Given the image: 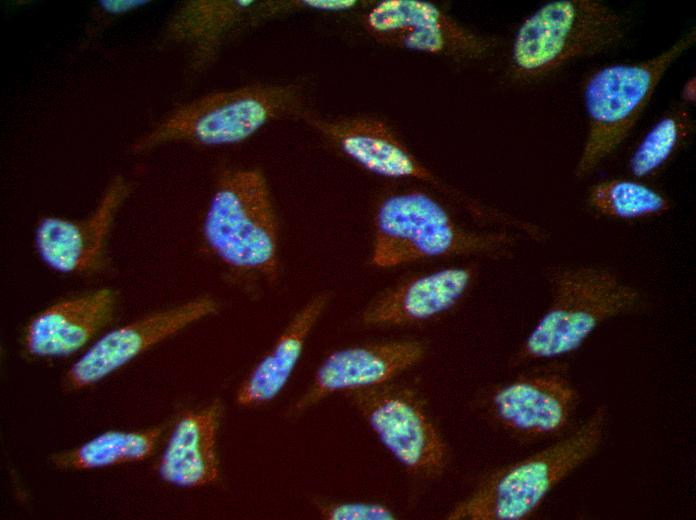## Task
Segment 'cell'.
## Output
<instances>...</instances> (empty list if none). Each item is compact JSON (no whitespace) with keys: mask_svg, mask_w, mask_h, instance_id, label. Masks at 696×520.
Returning a JSON list of instances; mask_svg holds the SVG:
<instances>
[{"mask_svg":"<svg viewBox=\"0 0 696 520\" xmlns=\"http://www.w3.org/2000/svg\"><path fill=\"white\" fill-rule=\"evenodd\" d=\"M695 42L693 27L652 58L605 65L589 75L583 87L586 135L575 178L590 176L625 141L665 73Z\"/></svg>","mask_w":696,"mask_h":520,"instance_id":"obj_1","label":"cell"},{"mask_svg":"<svg viewBox=\"0 0 696 520\" xmlns=\"http://www.w3.org/2000/svg\"><path fill=\"white\" fill-rule=\"evenodd\" d=\"M608 421L605 405L566 438L491 474L446 515L449 520H519L600 447Z\"/></svg>","mask_w":696,"mask_h":520,"instance_id":"obj_2","label":"cell"},{"mask_svg":"<svg viewBox=\"0 0 696 520\" xmlns=\"http://www.w3.org/2000/svg\"><path fill=\"white\" fill-rule=\"evenodd\" d=\"M547 276L551 303L523 343L521 360L573 352L603 322L633 311L641 302L635 287L603 267L556 265Z\"/></svg>","mask_w":696,"mask_h":520,"instance_id":"obj_3","label":"cell"},{"mask_svg":"<svg viewBox=\"0 0 696 520\" xmlns=\"http://www.w3.org/2000/svg\"><path fill=\"white\" fill-rule=\"evenodd\" d=\"M626 20L598 0H554L526 17L511 49L513 74L520 79L549 75L568 63L618 46Z\"/></svg>","mask_w":696,"mask_h":520,"instance_id":"obj_4","label":"cell"},{"mask_svg":"<svg viewBox=\"0 0 696 520\" xmlns=\"http://www.w3.org/2000/svg\"><path fill=\"white\" fill-rule=\"evenodd\" d=\"M299 103L293 85L254 84L210 93L174 109L133 147L142 152L172 141L241 142L268 122L294 113Z\"/></svg>","mask_w":696,"mask_h":520,"instance_id":"obj_5","label":"cell"},{"mask_svg":"<svg viewBox=\"0 0 696 520\" xmlns=\"http://www.w3.org/2000/svg\"><path fill=\"white\" fill-rule=\"evenodd\" d=\"M509 242L504 234L465 231L430 196L405 192L388 197L377 210L371 261L390 268L451 254L493 253Z\"/></svg>","mask_w":696,"mask_h":520,"instance_id":"obj_6","label":"cell"},{"mask_svg":"<svg viewBox=\"0 0 696 520\" xmlns=\"http://www.w3.org/2000/svg\"><path fill=\"white\" fill-rule=\"evenodd\" d=\"M204 236L231 267L277 276L276 222L268 187L256 170L225 174L211 199Z\"/></svg>","mask_w":696,"mask_h":520,"instance_id":"obj_7","label":"cell"},{"mask_svg":"<svg viewBox=\"0 0 696 520\" xmlns=\"http://www.w3.org/2000/svg\"><path fill=\"white\" fill-rule=\"evenodd\" d=\"M345 393L403 467L423 476L441 472L446 463L445 445L409 389L384 383Z\"/></svg>","mask_w":696,"mask_h":520,"instance_id":"obj_8","label":"cell"},{"mask_svg":"<svg viewBox=\"0 0 696 520\" xmlns=\"http://www.w3.org/2000/svg\"><path fill=\"white\" fill-rule=\"evenodd\" d=\"M368 33L377 41L414 51L480 59L496 40L467 28L435 5L420 0H385L364 16Z\"/></svg>","mask_w":696,"mask_h":520,"instance_id":"obj_9","label":"cell"},{"mask_svg":"<svg viewBox=\"0 0 696 520\" xmlns=\"http://www.w3.org/2000/svg\"><path fill=\"white\" fill-rule=\"evenodd\" d=\"M216 310L217 303L212 298L202 297L108 332L68 370L67 386L80 389L99 381L140 353Z\"/></svg>","mask_w":696,"mask_h":520,"instance_id":"obj_10","label":"cell"},{"mask_svg":"<svg viewBox=\"0 0 696 520\" xmlns=\"http://www.w3.org/2000/svg\"><path fill=\"white\" fill-rule=\"evenodd\" d=\"M425 346L415 340L391 341L331 353L317 369L313 383L296 404L305 410L336 392L377 386L417 364Z\"/></svg>","mask_w":696,"mask_h":520,"instance_id":"obj_11","label":"cell"},{"mask_svg":"<svg viewBox=\"0 0 696 520\" xmlns=\"http://www.w3.org/2000/svg\"><path fill=\"white\" fill-rule=\"evenodd\" d=\"M126 193L125 181L116 177L87 219H42L35 232V247L41 259L61 273L84 272L96 266L102 257L115 212Z\"/></svg>","mask_w":696,"mask_h":520,"instance_id":"obj_12","label":"cell"},{"mask_svg":"<svg viewBox=\"0 0 696 520\" xmlns=\"http://www.w3.org/2000/svg\"><path fill=\"white\" fill-rule=\"evenodd\" d=\"M576 404L575 389L558 374L522 377L500 388L492 398L497 420L509 431L528 437L562 431Z\"/></svg>","mask_w":696,"mask_h":520,"instance_id":"obj_13","label":"cell"},{"mask_svg":"<svg viewBox=\"0 0 696 520\" xmlns=\"http://www.w3.org/2000/svg\"><path fill=\"white\" fill-rule=\"evenodd\" d=\"M315 129L365 169L392 178L434 181L432 173L406 148L383 121L373 117L324 119L303 114Z\"/></svg>","mask_w":696,"mask_h":520,"instance_id":"obj_14","label":"cell"},{"mask_svg":"<svg viewBox=\"0 0 696 520\" xmlns=\"http://www.w3.org/2000/svg\"><path fill=\"white\" fill-rule=\"evenodd\" d=\"M114 309L115 296L108 289L56 303L30 321L25 347L37 356L73 353L110 321Z\"/></svg>","mask_w":696,"mask_h":520,"instance_id":"obj_15","label":"cell"},{"mask_svg":"<svg viewBox=\"0 0 696 520\" xmlns=\"http://www.w3.org/2000/svg\"><path fill=\"white\" fill-rule=\"evenodd\" d=\"M473 277L471 268L452 267L411 278L374 300L364 311L363 320L378 326L426 320L452 307Z\"/></svg>","mask_w":696,"mask_h":520,"instance_id":"obj_16","label":"cell"},{"mask_svg":"<svg viewBox=\"0 0 696 520\" xmlns=\"http://www.w3.org/2000/svg\"><path fill=\"white\" fill-rule=\"evenodd\" d=\"M220 409V403L214 401L180 418L160 460L162 479L181 487H200L217 479L216 434Z\"/></svg>","mask_w":696,"mask_h":520,"instance_id":"obj_17","label":"cell"},{"mask_svg":"<svg viewBox=\"0 0 696 520\" xmlns=\"http://www.w3.org/2000/svg\"><path fill=\"white\" fill-rule=\"evenodd\" d=\"M330 300L328 292L314 296L292 319L273 349L257 364L236 394L242 406L273 399L291 375L313 326Z\"/></svg>","mask_w":696,"mask_h":520,"instance_id":"obj_18","label":"cell"},{"mask_svg":"<svg viewBox=\"0 0 696 520\" xmlns=\"http://www.w3.org/2000/svg\"><path fill=\"white\" fill-rule=\"evenodd\" d=\"M255 4L253 0L189 1L173 14L167 31L174 40L207 53Z\"/></svg>","mask_w":696,"mask_h":520,"instance_id":"obj_19","label":"cell"},{"mask_svg":"<svg viewBox=\"0 0 696 520\" xmlns=\"http://www.w3.org/2000/svg\"><path fill=\"white\" fill-rule=\"evenodd\" d=\"M160 434V428L137 432H106L80 447L53 455L51 461L56 467L69 470L140 461L152 454Z\"/></svg>","mask_w":696,"mask_h":520,"instance_id":"obj_20","label":"cell"},{"mask_svg":"<svg viewBox=\"0 0 696 520\" xmlns=\"http://www.w3.org/2000/svg\"><path fill=\"white\" fill-rule=\"evenodd\" d=\"M695 131V121L688 107L680 104L662 115L644 134L629 159L634 179H644L660 172Z\"/></svg>","mask_w":696,"mask_h":520,"instance_id":"obj_21","label":"cell"},{"mask_svg":"<svg viewBox=\"0 0 696 520\" xmlns=\"http://www.w3.org/2000/svg\"><path fill=\"white\" fill-rule=\"evenodd\" d=\"M596 213L618 220H643L660 217L672 208L661 192L637 179L614 178L592 185L586 196Z\"/></svg>","mask_w":696,"mask_h":520,"instance_id":"obj_22","label":"cell"},{"mask_svg":"<svg viewBox=\"0 0 696 520\" xmlns=\"http://www.w3.org/2000/svg\"><path fill=\"white\" fill-rule=\"evenodd\" d=\"M321 517L330 520H391L396 515L385 505L372 502H337L318 506Z\"/></svg>","mask_w":696,"mask_h":520,"instance_id":"obj_23","label":"cell"},{"mask_svg":"<svg viewBox=\"0 0 696 520\" xmlns=\"http://www.w3.org/2000/svg\"><path fill=\"white\" fill-rule=\"evenodd\" d=\"M301 7L320 11H343L357 5L356 0H302L297 1Z\"/></svg>","mask_w":696,"mask_h":520,"instance_id":"obj_24","label":"cell"},{"mask_svg":"<svg viewBox=\"0 0 696 520\" xmlns=\"http://www.w3.org/2000/svg\"><path fill=\"white\" fill-rule=\"evenodd\" d=\"M682 104L687 106L692 105L696 101V77L691 76L687 79L680 92Z\"/></svg>","mask_w":696,"mask_h":520,"instance_id":"obj_25","label":"cell"},{"mask_svg":"<svg viewBox=\"0 0 696 520\" xmlns=\"http://www.w3.org/2000/svg\"><path fill=\"white\" fill-rule=\"evenodd\" d=\"M104 2L107 3V4H104L106 9L107 10L109 9L113 12L117 9V7H119L121 10H125L124 7H127L129 9V8H132L133 6H136L139 3H141L140 1H104Z\"/></svg>","mask_w":696,"mask_h":520,"instance_id":"obj_26","label":"cell"}]
</instances>
